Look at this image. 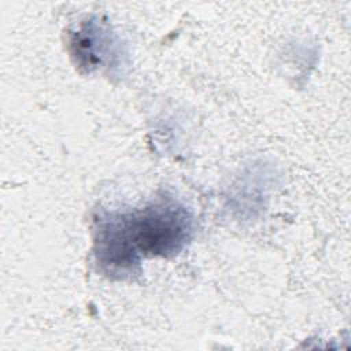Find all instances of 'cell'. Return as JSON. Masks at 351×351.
I'll return each instance as SVG.
<instances>
[{
    "instance_id": "cell-2",
    "label": "cell",
    "mask_w": 351,
    "mask_h": 351,
    "mask_svg": "<svg viewBox=\"0 0 351 351\" xmlns=\"http://www.w3.org/2000/svg\"><path fill=\"white\" fill-rule=\"evenodd\" d=\"M67 48L75 67L84 74H119L126 56L119 37L97 16L78 21L67 30Z\"/></svg>"
},
{
    "instance_id": "cell-1",
    "label": "cell",
    "mask_w": 351,
    "mask_h": 351,
    "mask_svg": "<svg viewBox=\"0 0 351 351\" xmlns=\"http://www.w3.org/2000/svg\"><path fill=\"white\" fill-rule=\"evenodd\" d=\"M195 218L176 197L163 195L141 208L99 211L93 217V258L112 280L141 274L147 256L178 255L192 240Z\"/></svg>"
}]
</instances>
